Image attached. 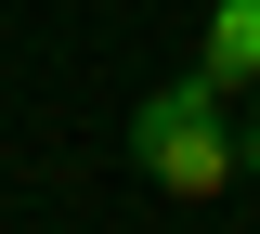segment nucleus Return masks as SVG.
<instances>
[{"label": "nucleus", "instance_id": "f257e3e1", "mask_svg": "<svg viewBox=\"0 0 260 234\" xmlns=\"http://www.w3.org/2000/svg\"><path fill=\"white\" fill-rule=\"evenodd\" d=\"M130 156L156 195H221L234 182V117H221V78H156L130 104Z\"/></svg>", "mask_w": 260, "mask_h": 234}, {"label": "nucleus", "instance_id": "f03ea898", "mask_svg": "<svg viewBox=\"0 0 260 234\" xmlns=\"http://www.w3.org/2000/svg\"><path fill=\"white\" fill-rule=\"evenodd\" d=\"M195 78H260V0H221V13H208V39H195Z\"/></svg>", "mask_w": 260, "mask_h": 234}, {"label": "nucleus", "instance_id": "7ed1b4c3", "mask_svg": "<svg viewBox=\"0 0 260 234\" xmlns=\"http://www.w3.org/2000/svg\"><path fill=\"white\" fill-rule=\"evenodd\" d=\"M234 182H260V104L234 117Z\"/></svg>", "mask_w": 260, "mask_h": 234}]
</instances>
